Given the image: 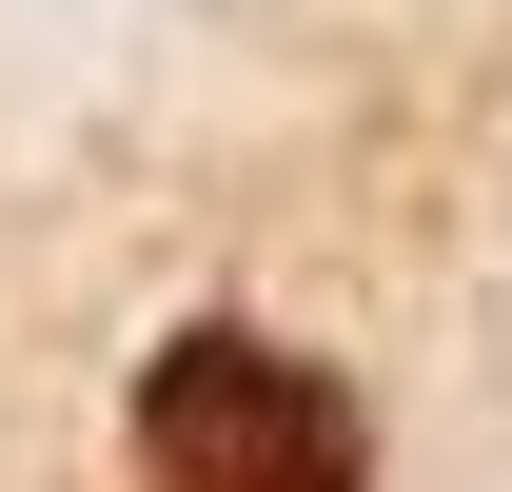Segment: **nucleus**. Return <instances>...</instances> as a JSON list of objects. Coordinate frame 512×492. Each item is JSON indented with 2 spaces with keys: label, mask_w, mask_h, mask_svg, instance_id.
<instances>
[{
  "label": "nucleus",
  "mask_w": 512,
  "mask_h": 492,
  "mask_svg": "<svg viewBox=\"0 0 512 492\" xmlns=\"http://www.w3.org/2000/svg\"><path fill=\"white\" fill-rule=\"evenodd\" d=\"M138 473L158 492H355L375 433H355V394H335L316 355H276V335H178V355L138 374Z\"/></svg>",
  "instance_id": "1"
}]
</instances>
